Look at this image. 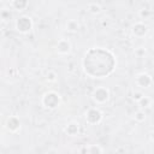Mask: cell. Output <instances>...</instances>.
I'll use <instances>...</instances> for the list:
<instances>
[{"label":"cell","mask_w":154,"mask_h":154,"mask_svg":"<svg viewBox=\"0 0 154 154\" xmlns=\"http://www.w3.org/2000/svg\"><path fill=\"white\" fill-rule=\"evenodd\" d=\"M31 28H32V22L31 18L28 16H22L16 20V29L22 34L29 32Z\"/></svg>","instance_id":"277c9868"},{"label":"cell","mask_w":154,"mask_h":154,"mask_svg":"<svg viewBox=\"0 0 154 154\" xmlns=\"http://www.w3.org/2000/svg\"><path fill=\"white\" fill-rule=\"evenodd\" d=\"M136 84L141 88H148L152 84V77L148 73H140L136 77Z\"/></svg>","instance_id":"52a82bcc"},{"label":"cell","mask_w":154,"mask_h":154,"mask_svg":"<svg viewBox=\"0 0 154 154\" xmlns=\"http://www.w3.org/2000/svg\"><path fill=\"white\" fill-rule=\"evenodd\" d=\"M57 51H58V53H60V54H67V53L71 51V43H70L67 40L61 38V40L58 41Z\"/></svg>","instance_id":"9c48e42d"},{"label":"cell","mask_w":154,"mask_h":154,"mask_svg":"<svg viewBox=\"0 0 154 154\" xmlns=\"http://www.w3.org/2000/svg\"><path fill=\"white\" fill-rule=\"evenodd\" d=\"M91 97H93V100L96 103L102 105V103L108 101V99H109V90L106 87H97V88L94 89V91L91 94Z\"/></svg>","instance_id":"3957f363"},{"label":"cell","mask_w":154,"mask_h":154,"mask_svg":"<svg viewBox=\"0 0 154 154\" xmlns=\"http://www.w3.org/2000/svg\"><path fill=\"white\" fill-rule=\"evenodd\" d=\"M46 78H47L48 82H55V79H57V73H55L54 71H49V72L47 73Z\"/></svg>","instance_id":"ac0fdd59"},{"label":"cell","mask_w":154,"mask_h":154,"mask_svg":"<svg viewBox=\"0 0 154 154\" xmlns=\"http://www.w3.org/2000/svg\"><path fill=\"white\" fill-rule=\"evenodd\" d=\"M150 14H152L150 10H146V8H143V10H141V11H140V17H141V18L147 19V18H149V17H150Z\"/></svg>","instance_id":"e0dca14e"},{"label":"cell","mask_w":154,"mask_h":154,"mask_svg":"<svg viewBox=\"0 0 154 154\" xmlns=\"http://www.w3.org/2000/svg\"><path fill=\"white\" fill-rule=\"evenodd\" d=\"M142 96H143V94H142L141 91H137V93H134V95H132V99H134V100L137 102V101H138V100H140Z\"/></svg>","instance_id":"d6986e66"},{"label":"cell","mask_w":154,"mask_h":154,"mask_svg":"<svg viewBox=\"0 0 154 154\" xmlns=\"http://www.w3.org/2000/svg\"><path fill=\"white\" fill-rule=\"evenodd\" d=\"M78 131H79V125L73 122L67 124V126L65 128V132L69 136H76V135H78Z\"/></svg>","instance_id":"30bf717a"},{"label":"cell","mask_w":154,"mask_h":154,"mask_svg":"<svg viewBox=\"0 0 154 154\" xmlns=\"http://www.w3.org/2000/svg\"><path fill=\"white\" fill-rule=\"evenodd\" d=\"M79 152H82V153H91V154H96V153H102L103 149H102L101 147H99L97 144H90L89 147L82 148Z\"/></svg>","instance_id":"8fae6325"},{"label":"cell","mask_w":154,"mask_h":154,"mask_svg":"<svg viewBox=\"0 0 154 154\" xmlns=\"http://www.w3.org/2000/svg\"><path fill=\"white\" fill-rule=\"evenodd\" d=\"M102 119V113L97 108H89L85 112V120L88 124H97Z\"/></svg>","instance_id":"5b68a950"},{"label":"cell","mask_w":154,"mask_h":154,"mask_svg":"<svg viewBox=\"0 0 154 154\" xmlns=\"http://www.w3.org/2000/svg\"><path fill=\"white\" fill-rule=\"evenodd\" d=\"M131 32H132L134 36L141 38V37L146 36V34L148 32V26H147L144 23L138 22V23H136V24L132 25V28H131Z\"/></svg>","instance_id":"8992f818"},{"label":"cell","mask_w":154,"mask_h":154,"mask_svg":"<svg viewBox=\"0 0 154 154\" xmlns=\"http://www.w3.org/2000/svg\"><path fill=\"white\" fill-rule=\"evenodd\" d=\"M45 108L48 109H55L60 105V95L55 91H47L41 100Z\"/></svg>","instance_id":"7a4b0ae2"},{"label":"cell","mask_w":154,"mask_h":154,"mask_svg":"<svg viewBox=\"0 0 154 154\" xmlns=\"http://www.w3.org/2000/svg\"><path fill=\"white\" fill-rule=\"evenodd\" d=\"M28 4H29L28 0H12V6H13L16 10H18V11L26 8Z\"/></svg>","instance_id":"4fadbf2b"},{"label":"cell","mask_w":154,"mask_h":154,"mask_svg":"<svg viewBox=\"0 0 154 154\" xmlns=\"http://www.w3.org/2000/svg\"><path fill=\"white\" fill-rule=\"evenodd\" d=\"M117 65L114 55L101 47L90 48L83 59V70L91 78H103L111 75Z\"/></svg>","instance_id":"6da1fadb"},{"label":"cell","mask_w":154,"mask_h":154,"mask_svg":"<svg viewBox=\"0 0 154 154\" xmlns=\"http://www.w3.org/2000/svg\"><path fill=\"white\" fill-rule=\"evenodd\" d=\"M137 103H138L140 107L146 108V107H149V106H150V103H152V99L148 97V96H144V95H143V96L137 101Z\"/></svg>","instance_id":"5bb4252c"},{"label":"cell","mask_w":154,"mask_h":154,"mask_svg":"<svg viewBox=\"0 0 154 154\" xmlns=\"http://www.w3.org/2000/svg\"><path fill=\"white\" fill-rule=\"evenodd\" d=\"M78 29H79V24H78L77 20L71 19V20L67 22V24H66V30H67V31H70V32H76V31H78Z\"/></svg>","instance_id":"7c38bea8"},{"label":"cell","mask_w":154,"mask_h":154,"mask_svg":"<svg viewBox=\"0 0 154 154\" xmlns=\"http://www.w3.org/2000/svg\"><path fill=\"white\" fill-rule=\"evenodd\" d=\"M5 126L10 132H17L20 129V122H19V119L17 117H10L6 120V125Z\"/></svg>","instance_id":"ba28073f"},{"label":"cell","mask_w":154,"mask_h":154,"mask_svg":"<svg viewBox=\"0 0 154 154\" xmlns=\"http://www.w3.org/2000/svg\"><path fill=\"white\" fill-rule=\"evenodd\" d=\"M88 11H89L90 13H93V14H97V13H100V11H101V6H100L99 4H96V2L89 4V5H88Z\"/></svg>","instance_id":"9a60e30c"},{"label":"cell","mask_w":154,"mask_h":154,"mask_svg":"<svg viewBox=\"0 0 154 154\" xmlns=\"http://www.w3.org/2000/svg\"><path fill=\"white\" fill-rule=\"evenodd\" d=\"M134 119L136 122H138V123L144 122L146 120V113H144V111H137L135 113V116H134Z\"/></svg>","instance_id":"2e32d148"}]
</instances>
